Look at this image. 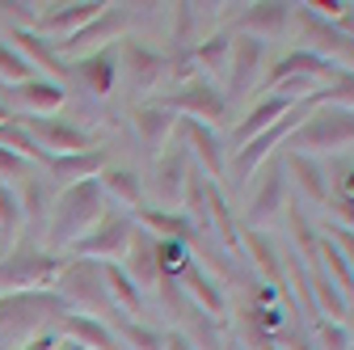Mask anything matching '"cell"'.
Segmentation results:
<instances>
[{
    "instance_id": "6da1fadb",
    "label": "cell",
    "mask_w": 354,
    "mask_h": 350,
    "mask_svg": "<svg viewBox=\"0 0 354 350\" xmlns=\"http://www.w3.org/2000/svg\"><path fill=\"white\" fill-rule=\"evenodd\" d=\"M72 313L55 291H17L0 295V350H26L38 333L55 329V321Z\"/></svg>"
},
{
    "instance_id": "7a4b0ae2",
    "label": "cell",
    "mask_w": 354,
    "mask_h": 350,
    "mask_svg": "<svg viewBox=\"0 0 354 350\" xmlns=\"http://www.w3.org/2000/svg\"><path fill=\"white\" fill-rule=\"evenodd\" d=\"M102 215H106V194H102L97 178L59 190L51 203V220H47V245H55L51 253L76 245L84 232H93L102 224Z\"/></svg>"
},
{
    "instance_id": "3957f363",
    "label": "cell",
    "mask_w": 354,
    "mask_h": 350,
    "mask_svg": "<svg viewBox=\"0 0 354 350\" xmlns=\"http://www.w3.org/2000/svg\"><path fill=\"white\" fill-rule=\"evenodd\" d=\"M55 295L68 304V308L84 313V317H97V321L114 317V321H122V313L114 308V300H110V291H106L102 261L68 257V261H64V270H59V279H55Z\"/></svg>"
},
{
    "instance_id": "277c9868",
    "label": "cell",
    "mask_w": 354,
    "mask_h": 350,
    "mask_svg": "<svg viewBox=\"0 0 354 350\" xmlns=\"http://www.w3.org/2000/svg\"><path fill=\"white\" fill-rule=\"evenodd\" d=\"M64 253L38 249V245H13L0 257V295L17 291H55V279L64 270Z\"/></svg>"
},
{
    "instance_id": "5b68a950",
    "label": "cell",
    "mask_w": 354,
    "mask_h": 350,
    "mask_svg": "<svg viewBox=\"0 0 354 350\" xmlns=\"http://www.w3.org/2000/svg\"><path fill=\"white\" fill-rule=\"evenodd\" d=\"M287 144V152H295V156H333V152H342L346 144H354V110H333V106H317L313 114H308L291 136L283 140Z\"/></svg>"
},
{
    "instance_id": "8992f818",
    "label": "cell",
    "mask_w": 354,
    "mask_h": 350,
    "mask_svg": "<svg viewBox=\"0 0 354 350\" xmlns=\"http://www.w3.org/2000/svg\"><path fill=\"white\" fill-rule=\"evenodd\" d=\"M317 110V98H308V102H299L295 110H287L274 127H266L261 131V136H253L245 148H236L232 152V165H228V173H232V186H245L249 178H253V173H257V165H266V160H270L274 156V148L291 136V131L308 118V114H313Z\"/></svg>"
},
{
    "instance_id": "52a82bcc",
    "label": "cell",
    "mask_w": 354,
    "mask_h": 350,
    "mask_svg": "<svg viewBox=\"0 0 354 350\" xmlns=\"http://www.w3.org/2000/svg\"><path fill=\"white\" fill-rule=\"evenodd\" d=\"M131 237H136V220L127 211H106L102 224L93 232H84L76 245H68V257H84V261H102V266H122V257L131 249Z\"/></svg>"
},
{
    "instance_id": "ba28073f",
    "label": "cell",
    "mask_w": 354,
    "mask_h": 350,
    "mask_svg": "<svg viewBox=\"0 0 354 350\" xmlns=\"http://www.w3.org/2000/svg\"><path fill=\"white\" fill-rule=\"evenodd\" d=\"M127 21H131V13H127L122 5H106V9H102L93 21H88L84 30H76V34H68V38L51 42V47H55V55H59L64 64H80V59H88V55L106 51L114 38H122Z\"/></svg>"
},
{
    "instance_id": "9c48e42d",
    "label": "cell",
    "mask_w": 354,
    "mask_h": 350,
    "mask_svg": "<svg viewBox=\"0 0 354 350\" xmlns=\"http://www.w3.org/2000/svg\"><path fill=\"white\" fill-rule=\"evenodd\" d=\"M118 76H127V89L136 98L156 93V84L169 80V55L140 38H122L118 42Z\"/></svg>"
},
{
    "instance_id": "30bf717a",
    "label": "cell",
    "mask_w": 354,
    "mask_h": 350,
    "mask_svg": "<svg viewBox=\"0 0 354 350\" xmlns=\"http://www.w3.org/2000/svg\"><path fill=\"white\" fill-rule=\"evenodd\" d=\"M17 122L34 136V144L47 152V156H76V152H88V148H97V140L88 136L84 127L59 118V114H17Z\"/></svg>"
},
{
    "instance_id": "8fae6325",
    "label": "cell",
    "mask_w": 354,
    "mask_h": 350,
    "mask_svg": "<svg viewBox=\"0 0 354 350\" xmlns=\"http://www.w3.org/2000/svg\"><path fill=\"white\" fill-rule=\"evenodd\" d=\"M299 30H304V42H308V51H317L321 59H329L333 68L342 72H354V34H346L337 21H325L317 17L313 9H299Z\"/></svg>"
},
{
    "instance_id": "7c38bea8",
    "label": "cell",
    "mask_w": 354,
    "mask_h": 350,
    "mask_svg": "<svg viewBox=\"0 0 354 350\" xmlns=\"http://www.w3.org/2000/svg\"><path fill=\"white\" fill-rule=\"evenodd\" d=\"M190 152L182 140H173L156 160H152V199L160 203V211H182V194H186V178H190Z\"/></svg>"
},
{
    "instance_id": "4fadbf2b",
    "label": "cell",
    "mask_w": 354,
    "mask_h": 350,
    "mask_svg": "<svg viewBox=\"0 0 354 350\" xmlns=\"http://www.w3.org/2000/svg\"><path fill=\"white\" fill-rule=\"evenodd\" d=\"M165 106L177 118H194V122H207V127H224V118H228V98L219 93L211 80L177 84V89L165 98Z\"/></svg>"
},
{
    "instance_id": "5bb4252c",
    "label": "cell",
    "mask_w": 354,
    "mask_h": 350,
    "mask_svg": "<svg viewBox=\"0 0 354 350\" xmlns=\"http://www.w3.org/2000/svg\"><path fill=\"white\" fill-rule=\"evenodd\" d=\"M279 211H287V169H283V160H266L261 182L245 203V228L261 232L266 224L279 220Z\"/></svg>"
},
{
    "instance_id": "9a60e30c",
    "label": "cell",
    "mask_w": 354,
    "mask_h": 350,
    "mask_svg": "<svg viewBox=\"0 0 354 350\" xmlns=\"http://www.w3.org/2000/svg\"><path fill=\"white\" fill-rule=\"evenodd\" d=\"M177 140L186 144L190 160L203 169V178L215 182V178H224L228 173V160H224V140H219V131L207 127V122H194V118H177V131H173Z\"/></svg>"
},
{
    "instance_id": "2e32d148",
    "label": "cell",
    "mask_w": 354,
    "mask_h": 350,
    "mask_svg": "<svg viewBox=\"0 0 354 350\" xmlns=\"http://www.w3.org/2000/svg\"><path fill=\"white\" fill-rule=\"evenodd\" d=\"M261 68H266V42L253 38V34H232V59H228V98H249L261 80Z\"/></svg>"
},
{
    "instance_id": "e0dca14e",
    "label": "cell",
    "mask_w": 354,
    "mask_h": 350,
    "mask_svg": "<svg viewBox=\"0 0 354 350\" xmlns=\"http://www.w3.org/2000/svg\"><path fill=\"white\" fill-rule=\"evenodd\" d=\"M102 9H106V0H68V5H38L34 34H42V38H51V34H55V42H59V38L84 30Z\"/></svg>"
},
{
    "instance_id": "ac0fdd59",
    "label": "cell",
    "mask_w": 354,
    "mask_h": 350,
    "mask_svg": "<svg viewBox=\"0 0 354 350\" xmlns=\"http://www.w3.org/2000/svg\"><path fill=\"white\" fill-rule=\"evenodd\" d=\"M110 165V152L97 144V148H88V152H76V156H51L47 169H42V178H47L51 194L76 186V182H88V178H97V173Z\"/></svg>"
},
{
    "instance_id": "d6986e66",
    "label": "cell",
    "mask_w": 354,
    "mask_h": 350,
    "mask_svg": "<svg viewBox=\"0 0 354 350\" xmlns=\"http://www.w3.org/2000/svg\"><path fill=\"white\" fill-rule=\"evenodd\" d=\"M0 102H5L9 110L13 106H21L17 114H42L47 118L51 110H59L64 102H68V93H64V84H55V80H26V84H0Z\"/></svg>"
},
{
    "instance_id": "ffe728a7",
    "label": "cell",
    "mask_w": 354,
    "mask_h": 350,
    "mask_svg": "<svg viewBox=\"0 0 354 350\" xmlns=\"http://www.w3.org/2000/svg\"><path fill=\"white\" fill-rule=\"evenodd\" d=\"M72 84L84 89L88 98H110L114 84H118V47H106L97 55L72 64Z\"/></svg>"
},
{
    "instance_id": "44dd1931",
    "label": "cell",
    "mask_w": 354,
    "mask_h": 350,
    "mask_svg": "<svg viewBox=\"0 0 354 350\" xmlns=\"http://www.w3.org/2000/svg\"><path fill=\"white\" fill-rule=\"evenodd\" d=\"M342 68H333L329 59H321L317 51H308V47H295L291 55H283L270 72H266L261 80H266V89H274L279 80H291V76H304V80H317V84H329L333 76H337Z\"/></svg>"
},
{
    "instance_id": "7402d4cb",
    "label": "cell",
    "mask_w": 354,
    "mask_h": 350,
    "mask_svg": "<svg viewBox=\"0 0 354 350\" xmlns=\"http://www.w3.org/2000/svg\"><path fill=\"white\" fill-rule=\"evenodd\" d=\"M177 283H182V291L190 295V304H198V308L207 313V317H215V321H224L228 317V304H224V287H219L211 275H207V266L203 261H186V270L177 275Z\"/></svg>"
},
{
    "instance_id": "603a6c76",
    "label": "cell",
    "mask_w": 354,
    "mask_h": 350,
    "mask_svg": "<svg viewBox=\"0 0 354 350\" xmlns=\"http://www.w3.org/2000/svg\"><path fill=\"white\" fill-rule=\"evenodd\" d=\"M122 275H127L131 283H136L140 291L156 287V279H160V253H156V237H152V232H144L140 224H136L131 249H127V257H122Z\"/></svg>"
},
{
    "instance_id": "cb8c5ba5",
    "label": "cell",
    "mask_w": 354,
    "mask_h": 350,
    "mask_svg": "<svg viewBox=\"0 0 354 350\" xmlns=\"http://www.w3.org/2000/svg\"><path fill=\"white\" fill-rule=\"evenodd\" d=\"M55 329H59L64 342H76L80 350H122L118 338H114V329H110V321L84 317V313H64L55 321Z\"/></svg>"
},
{
    "instance_id": "d4e9b609",
    "label": "cell",
    "mask_w": 354,
    "mask_h": 350,
    "mask_svg": "<svg viewBox=\"0 0 354 350\" xmlns=\"http://www.w3.org/2000/svg\"><path fill=\"white\" fill-rule=\"evenodd\" d=\"M136 131H140V140L144 148L152 152V160L173 144V131H177V114L165 106V102H144L136 106Z\"/></svg>"
},
{
    "instance_id": "484cf974",
    "label": "cell",
    "mask_w": 354,
    "mask_h": 350,
    "mask_svg": "<svg viewBox=\"0 0 354 350\" xmlns=\"http://www.w3.org/2000/svg\"><path fill=\"white\" fill-rule=\"evenodd\" d=\"M9 38H13V47L30 59V68L51 72V76H55V84L72 80V64H64V59L55 55L51 38H42V34H34V30H17V26H9Z\"/></svg>"
},
{
    "instance_id": "4316f807",
    "label": "cell",
    "mask_w": 354,
    "mask_h": 350,
    "mask_svg": "<svg viewBox=\"0 0 354 350\" xmlns=\"http://www.w3.org/2000/svg\"><path fill=\"white\" fill-rule=\"evenodd\" d=\"M299 102H287V98H279V93H266V98H257L249 110H245V118L236 122V131H232V148H245L253 136H261L266 127H274L287 110H295Z\"/></svg>"
},
{
    "instance_id": "83f0119b",
    "label": "cell",
    "mask_w": 354,
    "mask_h": 350,
    "mask_svg": "<svg viewBox=\"0 0 354 350\" xmlns=\"http://www.w3.org/2000/svg\"><path fill=\"white\" fill-rule=\"evenodd\" d=\"M287 26H291V5L287 0H257V5H245L241 17H236V30L253 34V38L283 34Z\"/></svg>"
},
{
    "instance_id": "f1b7e54d",
    "label": "cell",
    "mask_w": 354,
    "mask_h": 350,
    "mask_svg": "<svg viewBox=\"0 0 354 350\" xmlns=\"http://www.w3.org/2000/svg\"><path fill=\"white\" fill-rule=\"evenodd\" d=\"M97 186H102L106 199H118L127 215H136L144 207V178L136 169H127V165H106L97 173Z\"/></svg>"
},
{
    "instance_id": "f546056e",
    "label": "cell",
    "mask_w": 354,
    "mask_h": 350,
    "mask_svg": "<svg viewBox=\"0 0 354 350\" xmlns=\"http://www.w3.org/2000/svg\"><path fill=\"white\" fill-rule=\"evenodd\" d=\"M13 190H17V203H21V215H26V228H42V224L51 220L55 194H51L47 178H42V169H34L30 178H21Z\"/></svg>"
},
{
    "instance_id": "4dcf8cb0",
    "label": "cell",
    "mask_w": 354,
    "mask_h": 350,
    "mask_svg": "<svg viewBox=\"0 0 354 350\" xmlns=\"http://www.w3.org/2000/svg\"><path fill=\"white\" fill-rule=\"evenodd\" d=\"M144 232H152L156 241H177V245H186L194 241V224L186 220L182 211H160V207H140L136 215H131Z\"/></svg>"
},
{
    "instance_id": "1f68e13d",
    "label": "cell",
    "mask_w": 354,
    "mask_h": 350,
    "mask_svg": "<svg viewBox=\"0 0 354 350\" xmlns=\"http://www.w3.org/2000/svg\"><path fill=\"white\" fill-rule=\"evenodd\" d=\"M241 245H249V257H253V266H257L261 283L274 287V291L283 295V291H287V279H283V261H279L270 237H266V232H253V228H241Z\"/></svg>"
},
{
    "instance_id": "d6a6232c",
    "label": "cell",
    "mask_w": 354,
    "mask_h": 350,
    "mask_svg": "<svg viewBox=\"0 0 354 350\" xmlns=\"http://www.w3.org/2000/svg\"><path fill=\"white\" fill-rule=\"evenodd\" d=\"M287 232H291V245H295V257L304 261V270H321V228L295 203L287 207Z\"/></svg>"
},
{
    "instance_id": "836d02e7",
    "label": "cell",
    "mask_w": 354,
    "mask_h": 350,
    "mask_svg": "<svg viewBox=\"0 0 354 350\" xmlns=\"http://www.w3.org/2000/svg\"><path fill=\"white\" fill-rule=\"evenodd\" d=\"M190 59H194V68H198L203 80L224 76V72H228V59H232V34H228V30H215L211 38L194 42V47H190Z\"/></svg>"
},
{
    "instance_id": "e575fe53",
    "label": "cell",
    "mask_w": 354,
    "mask_h": 350,
    "mask_svg": "<svg viewBox=\"0 0 354 350\" xmlns=\"http://www.w3.org/2000/svg\"><path fill=\"white\" fill-rule=\"evenodd\" d=\"M283 169H291V173H295L299 186H304V194L313 199V203H329V199H333V182H329V173L321 169V160L287 152V156H283Z\"/></svg>"
},
{
    "instance_id": "d590c367",
    "label": "cell",
    "mask_w": 354,
    "mask_h": 350,
    "mask_svg": "<svg viewBox=\"0 0 354 350\" xmlns=\"http://www.w3.org/2000/svg\"><path fill=\"white\" fill-rule=\"evenodd\" d=\"M102 279H106V291L114 300V308L122 313V321H140V313H144V291L122 275V266H114V261H110V266H102Z\"/></svg>"
},
{
    "instance_id": "8d00e7d4",
    "label": "cell",
    "mask_w": 354,
    "mask_h": 350,
    "mask_svg": "<svg viewBox=\"0 0 354 350\" xmlns=\"http://www.w3.org/2000/svg\"><path fill=\"white\" fill-rule=\"evenodd\" d=\"M207 203H211V228L219 232V241H224V249L232 253V257H241V224H236V215H232V207H228V199H224V190H219L215 182H211V190H207Z\"/></svg>"
},
{
    "instance_id": "74e56055",
    "label": "cell",
    "mask_w": 354,
    "mask_h": 350,
    "mask_svg": "<svg viewBox=\"0 0 354 350\" xmlns=\"http://www.w3.org/2000/svg\"><path fill=\"white\" fill-rule=\"evenodd\" d=\"M186 329H182V338L194 346V350H224V333H219V321L215 317H207L198 304H190V313H186V321H182Z\"/></svg>"
},
{
    "instance_id": "f35d334b",
    "label": "cell",
    "mask_w": 354,
    "mask_h": 350,
    "mask_svg": "<svg viewBox=\"0 0 354 350\" xmlns=\"http://www.w3.org/2000/svg\"><path fill=\"white\" fill-rule=\"evenodd\" d=\"M26 228V215H21V203H17V190L0 182V245H13Z\"/></svg>"
},
{
    "instance_id": "ab89813d",
    "label": "cell",
    "mask_w": 354,
    "mask_h": 350,
    "mask_svg": "<svg viewBox=\"0 0 354 350\" xmlns=\"http://www.w3.org/2000/svg\"><path fill=\"white\" fill-rule=\"evenodd\" d=\"M114 338L131 350H165V333L156 325H144V321H118Z\"/></svg>"
},
{
    "instance_id": "60d3db41",
    "label": "cell",
    "mask_w": 354,
    "mask_h": 350,
    "mask_svg": "<svg viewBox=\"0 0 354 350\" xmlns=\"http://www.w3.org/2000/svg\"><path fill=\"white\" fill-rule=\"evenodd\" d=\"M26 80H34L30 59L13 47V42L0 38V84H26Z\"/></svg>"
},
{
    "instance_id": "b9f144b4",
    "label": "cell",
    "mask_w": 354,
    "mask_h": 350,
    "mask_svg": "<svg viewBox=\"0 0 354 350\" xmlns=\"http://www.w3.org/2000/svg\"><path fill=\"white\" fill-rule=\"evenodd\" d=\"M317 106H333V110H354V72H337L325 89L317 93Z\"/></svg>"
},
{
    "instance_id": "7bdbcfd3",
    "label": "cell",
    "mask_w": 354,
    "mask_h": 350,
    "mask_svg": "<svg viewBox=\"0 0 354 350\" xmlns=\"http://www.w3.org/2000/svg\"><path fill=\"white\" fill-rule=\"evenodd\" d=\"M194 9H198V5H190V0H177V5H173V38H169V51H190Z\"/></svg>"
},
{
    "instance_id": "ee69618b",
    "label": "cell",
    "mask_w": 354,
    "mask_h": 350,
    "mask_svg": "<svg viewBox=\"0 0 354 350\" xmlns=\"http://www.w3.org/2000/svg\"><path fill=\"white\" fill-rule=\"evenodd\" d=\"M313 342H317V350H354L346 321H325V317L313 321Z\"/></svg>"
},
{
    "instance_id": "f6af8a7d",
    "label": "cell",
    "mask_w": 354,
    "mask_h": 350,
    "mask_svg": "<svg viewBox=\"0 0 354 350\" xmlns=\"http://www.w3.org/2000/svg\"><path fill=\"white\" fill-rule=\"evenodd\" d=\"M34 173V165L30 160H21L17 152H9V148H0V182L5 186H13V182H21V178H30Z\"/></svg>"
},
{
    "instance_id": "bcb514c9",
    "label": "cell",
    "mask_w": 354,
    "mask_h": 350,
    "mask_svg": "<svg viewBox=\"0 0 354 350\" xmlns=\"http://www.w3.org/2000/svg\"><path fill=\"white\" fill-rule=\"evenodd\" d=\"M321 232H325V237H329V241L337 245V253L346 257V266L354 270V232H350V228H342V224H333V220H329V224H325Z\"/></svg>"
},
{
    "instance_id": "7dc6e473",
    "label": "cell",
    "mask_w": 354,
    "mask_h": 350,
    "mask_svg": "<svg viewBox=\"0 0 354 350\" xmlns=\"http://www.w3.org/2000/svg\"><path fill=\"white\" fill-rule=\"evenodd\" d=\"M329 215H333V224H342V228H350V232H354V199L333 194V199H329Z\"/></svg>"
},
{
    "instance_id": "c3c4849f",
    "label": "cell",
    "mask_w": 354,
    "mask_h": 350,
    "mask_svg": "<svg viewBox=\"0 0 354 350\" xmlns=\"http://www.w3.org/2000/svg\"><path fill=\"white\" fill-rule=\"evenodd\" d=\"M346 329H350V346H354V295H350V308H346Z\"/></svg>"
},
{
    "instance_id": "681fc988",
    "label": "cell",
    "mask_w": 354,
    "mask_h": 350,
    "mask_svg": "<svg viewBox=\"0 0 354 350\" xmlns=\"http://www.w3.org/2000/svg\"><path fill=\"white\" fill-rule=\"evenodd\" d=\"M13 118H17V110H9L5 102H0V122H13Z\"/></svg>"
},
{
    "instance_id": "f907efd6",
    "label": "cell",
    "mask_w": 354,
    "mask_h": 350,
    "mask_svg": "<svg viewBox=\"0 0 354 350\" xmlns=\"http://www.w3.org/2000/svg\"><path fill=\"white\" fill-rule=\"evenodd\" d=\"M26 350H34V346H26ZM59 350H80V346H76V342H64Z\"/></svg>"
}]
</instances>
